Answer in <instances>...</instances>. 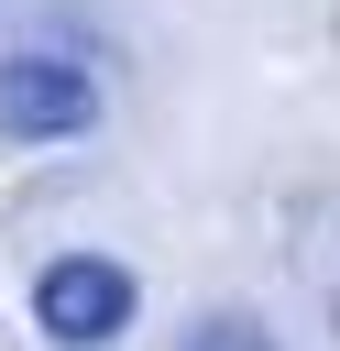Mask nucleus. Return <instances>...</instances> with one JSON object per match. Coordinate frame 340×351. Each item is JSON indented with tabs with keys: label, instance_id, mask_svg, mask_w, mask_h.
Returning <instances> with one entry per match:
<instances>
[{
	"label": "nucleus",
	"instance_id": "f257e3e1",
	"mask_svg": "<svg viewBox=\"0 0 340 351\" xmlns=\"http://www.w3.org/2000/svg\"><path fill=\"white\" fill-rule=\"evenodd\" d=\"M132 263H110V252H55L44 274H33V318H44V340H66V351H99V340H121L132 329Z\"/></svg>",
	"mask_w": 340,
	"mask_h": 351
},
{
	"label": "nucleus",
	"instance_id": "f03ea898",
	"mask_svg": "<svg viewBox=\"0 0 340 351\" xmlns=\"http://www.w3.org/2000/svg\"><path fill=\"white\" fill-rule=\"evenodd\" d=\"M99 121V77L77 55H0V132L11 143H66Z\"/></svg>",
	"mask_w": 340,
	"mask_h": 351
},
{
	"label": "nucleus",
	"instance_id": "7ed1b4c3",
	"mask_svg": "<svg viewBox=\"0 0 340 351\" xmlns=\"http://www.w3.org/2000/svg\"><path fill=\"white\" fill-rule=\"evenodd\" d=\"M186 351H274V340H263V318H197Z\"/></svg>",
	"mask_w": 340,
	"mask_h": 351
}]
</instances>
